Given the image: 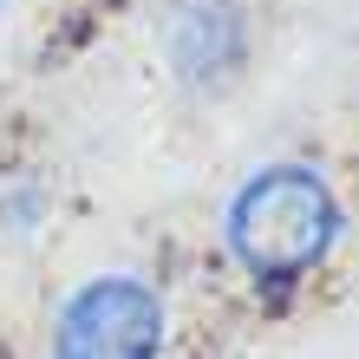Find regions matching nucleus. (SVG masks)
Wrapping results in <instances>:
<instances>
[{
    "label": "nucleus",
    "mask_w": 359,
    "mask_h": 359,
    "mask_svg": "<svg viewBox=\"0 0 359 359\" xmlns=\"http://www.w3.org/2000/svg\"><path fill=\"white\" fill-rule=\"evenodd\" d=\"M346 236V203L320 163L281 157L236 183L222 209V248L262 294L301 287Z\"/></svg>",
    "instance_id": "nucleus-1"
},
{
    "label": "nucleus",
    "mask_w": 359,
    "mask_h": 359,
    "mask_svg": "<svg viewBox=\"0 0 359 359\" xmlns=\"http://www.w3.org/2000/svg\"><path fill=\"white\" fill-rule=\"evenodd\" d=\"M170 307L144 274H92L53 313V359H163Z\"/></svg>",
    "instance_id": "nucleus-2"
},
{
    "label": "nucleus",
    "mask_w": 359,
    "mask_h": 359,
    "mask_svg": "<svg viewBox=\"0 0 359 359\" xmlns=\"http://www.w3.org/2000/svg\"><path fill=\"white\" fill-rule=\"evenodd\" d=\"M255 53V13L242 0H177L163 20V66L183 92H229Z\"/></svg>",
    "instance_id": "nucleus-3"
},
{
    "label": "nucleus",
    "mask_w": 359,
    "mask_h": 359,
    "mask_svg": "<svg viewBox=\"0 0 359 359\" xmlns=\"http://www.w3.org/2000/svg\"><path fill=\"white\" fill-rule=\"evenodd\" d=\"M0 7H7V0H0Z\"/></svg>",
    "instance_id": "nucleus-4"
}]
</instances>
